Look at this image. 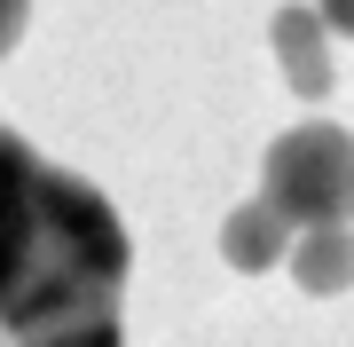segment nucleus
<instances>
[{
  "mask_svg": "<svg viewBox=\"0 0 354 347\" xmlns=\"http://www.w3.org/2000/svg\"><path fill=\"white\" fill-rule=\"evenodd\" d=\"M0 347H8V339H0Z\"/></svg>",
  "mask_w": 354,
  "mask_h": 347,
  "instance_id": "9",
  "label": "nucleus"
},
{
  "mask_svg": "<svg viewBox=\"0 0 354 347\" xmlns=\"http://www.w3.org/2000/svg\"><path fill=\"white\" fill-rule=\"evenodd\" d=\"M260 190L299 229H339V221H354V134L323 127V118L276 134L268 158H260Z\"/></svg>",
  "mask_w": 354,
  "mask_h": 347,
  "instance_id": "2",
  "label": "nucleus"
},
{
  "mask_svg": "<svg viewBox=\"0 0 354 347\" xmlns=\"http://www.w3.org/2000/svg\"><path fill=\"white\" fill-rule=\"evenodd\" d=\"M291 244H299V221H291L268 190L221 221V260H228V269H244V276H260V269H276V260H291Z\"/></svg>",
  "mask_w": 354,
  "mask_h": 347,
  "instance_id": "4",
  "label": "nucleus"
},
{
  "mask_svg": "<svg viewBox=\"0 0 354 347\" xmlns=\"http://www.w3.org/2000/svg\"><path fill=\"white\" fill-rule=\"evenodd\" d=\"M268 39H276V64L291 79V95H307V103H323L330 95V16L307 8V0H291V8H276V24H268Z\"/></svg>",
  "mask_w": 354,
  "mask_h": 347,
  "instance_id": "3",
  "label": "nucleus"
},
{
  "mask_svg": "<svg viewBox=\"0 0 354 347\" xmlns=\"http://www.w3.org/2000/svg\"><path fill=\"white\" fill-rule=\"evenodd\" d=\"M134 237L87 174L39 158L0 127V339L32 347L118 316Z\"/></svg>",
  "mask_w": 354,
  "mask_h": 347,
  "instance_id": "1",
  "label": "nucleus"
},
{
  "mask_svg": "<svg viewBox=\"0 0 354 347\" xmlns=\"http://www.w3.org/2000/svg\"><path fill=\"white\" fill-rule=\"evenodd\" d=\"M32 347H127V323H118V316H102V323H79V332L32 339Z\"/></svg>",
  "mask_w": 354,
  "mask_h": 347,
  "instance_id": "6",
  "label": "nucleus"
},
{
  "mask_svg": "<svg viewBox=\"0 0 354 347\" xmlns=\"http://www.w3.org/2000/svg\"><path fill=\"white\" fill-rule=\"evenodd\" d=\"M315 8L330 16V32H346V39H354V0H315Z\"/></svg>",
  "mask_w": 354,
  "mask_h": 347,
  "instance_id": "8",
  "label": "nucleus"
},
{
  "mask_svg": "<svg viewBox=\"0 0 354 347\" xmlns=\"http://www.w3.org/2000/svg\"><path fill=\"white\" fill-rule=\"evenodd\" d=\"M283 269L299 276L307 300H339V292H354V229H346V221H339V229H299V244H291Z\"/></svg>",
  "mask_w": 354,
  "mask_h": 347,
  "instance_id": "5",
  "label": "nucleus"
},
{
  "mask_svg": "<svg viewBox=\"0 0 354 347\" xmlns=\"http://www.w3.org/2000/svg\"><path fill=\"white\" fill-rule=\"evenodd\" d=\"M24 24H32V0H0V55H16Z\"/></svg>",
  "mask_w": 354,
  "mask_h": 347,
  "instance_id": "7",
  "label": "nucleus"
}]
</instances>
